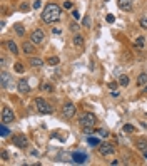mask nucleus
Returning <instances> with one entry per match:
<instances>
[{
  "label": "nucleus",
  "instance_id": "a19ab883",
  "mask_svg": "<svg viewBox=\"0 0 147 166\" xmlns=\"http://www.w3.org/2000/svg\"><path fill=\"white\" fill-rule=\"evenodd\" d=\"M144 158H146V159H147V151H146V153H144Z\"/></svg>",
  "mask_w": 147,
  "mask_h": 166
},
{
  "label": "nucleus",
  "instance_id": "bb28decb",
  "mask_svg": "<svg viewBox=\"0 0 147 166\" xmlns=\"http://www.w3.org/2000/svg\"><path fill=\"white\" fill-rule=\"evenodd\" d=\"M52 89H54V87H52V84H42V91L44 92H52Z\"/></svg>",
  "mask_w": 147,
  "mask_h": 166
},
{
  "label": "nucleus",
  "instance_id": "2eb2a0df",
  "mask_svg": "<svg viewBox=\"0 0 147 166\" xmlns=\"http://www.w3.org/2000/svg\"><path fill=\"white\" fill-rule=\"evenodd\" d=\"M135 146H137V149H140V151H144V153L147 151V141L144 139V138H140V139L135 141Z\"/></svg>",
  "mask_w": 147,
  "mask_h": 166
},
{
  "label": "nucleus",
  "instance_id": "423d86ee",
  "mask_svg": "<svg viewBox=\"0 0 147 166\" xmlns=\"http://www.w3.org/2000/svg\"><path fill=\"white\" fill-rule=\"evenodd\" d=\"M12 144L20 148V149H24V148L29 146V139L25 138V134H15V136H12Z\"/></svg>",
  "mask_w": 147,
  "mask_h": 166
},
{
  "label": "nucleus",
  "instance_id": "39448f33",
  "mask_svg": "<svg viewBox=\"0 0 147 166\" xmlns=\"http://www.w3.org/2000/svg\"><path fill=\"white\" fill-rule=\"evenodd\" d=\"M0 119H2V123H4V124H10V123H12V121L15 119V114H13L12 107H9V106H4V107H2Z\"/></svg>",
  "mask_w": 147,
  "mask_h": 166
},
{
  "label": "nucleus",
  "instance_id": "4be33fe9",
  "mask_svg": "<svg viewBox=\"0 0 147 166\" xmlns=\"http://www.w3.org/2000/svg\"><path fill=\"white\" fill-rule=\"evenodd\" d=\"M119 84H120L122 87L129 86V76H127V74H122V76L119 77Z\"/></svg>",
  "mask_w": 147,
  "mask_h": 166
},
{
  "label": "nucleus",
  "instance_id": "e433bc0d",
  "mask_svg": "<svg viewBox=\"0 0 147 166\" xmlns=\"http://www.w3.org/2000/svg\"><path fill=\"white\" fill-rule=\"evenodd\" d=\"M70 29H72V30H79V25H77V22H74V24H72Z\"/></svg>",
  "mask_w": 147,
  "mask_h": 166
},
{
  "label": "nucleus",
  "instance_id": "a878e982",
  "mask_svg": "<svg viewBox=\"0 0 147 166\" xmlns=\"http://www.w3.org/2000/svg\"><path fill=\"white\" fill-rule=\"evenodd\" d=\"M87 143H89V144H90V146H99V144H100L97 138H89V139H87Z\"/></svg>",
  "mask_w": 147,
  "mask_h": 166
},
{
  "label": "nucleus",
  "instance_id": "7ed1b4c3",
  "mask_svg": "<svg viewBox=\"0 0 147 166\" xmlns=\"http://www.w3.org/2000/svg\"><path fill=\"white\" fill-rule=\"evenodd\" d=\"M95 123H97V119H95V116L94 114H90V112H87V114H84L82 118L79 119V124L82 126V128H94L95 126Z\"/></svg>",
  "mask_w": 147,
  "mask_h": 166
},
{
  "label": "nucleus",
  "instance_id": "f3484780",
  "mask_svg": "<svg viewBox=\"0 0 147 166\" xmlns=\"http://www.w3.org/2000/svg\"><path fill=\"white\" fill-rule=\"evenodd\" d=\"M13 29H15V34H17L18 37H24V35H25V27L22 25V24H15Z\"/></svg>",
  "mask_w": 147,
  "mask_h": 166
},
{
  "label": "nucleus",
  "instance_id": "72a5a7b5",
  "mask_svg": "<svg viewBox=\"0 0 147 166\" xmlns=\"http://www.w3.org/2000/svg\"><path fill=\"white\" fill-rule=\"evenodd\" d=\"M114 20H115V17H114V15H107V22H109V24H112Z\"/></svg>",
  "mask_w": 147,
  "mask_h": 166
},
{
  "label": "nucleus",
  "instance_id": "9d476101",
  "mask_svg": "<svg viewBox=\"0 0 147 166\" xmlns=\"http://www.w3.org/2000/svg\"><path fill=\"white\" fill-rule=\"evenodd\" d=\"M119 9L124 10V12H130L132 10V0H117Z\"/></svg>",
  "mask_w": 147,
  "mask_h": 166
},
{
  "label": "nucleus",
  "instance_id": "f8f14e48",
  "mask_svg": "<svg viewBox=\"0 0 147 166\" xmlns=\"http://www.w3.org/2000/svg\"><path fill=\"white\" fill-rule=\"evenodd\" d=\"M5 47H7L13 55H18V47H17V44L13 42V40H7V42H5Z\"/></svg>",
  "mask_w": 147,
  "mask_h": 166
},
{
  "label": "nucleus",
  "instance_id": "7c9ffc66",
  "mask_svg": "<svg viewBox=\"0 0 147 166\" xmlns=\"http://www.w3.org/2000/svg\"><path fill=\"white\" fill-rule=\"evenodd\" d=\"M40 7H42V2H40V0H35V2H34V9H40Z\"/></svg>",
  "mask_w": 147,
  "mask_h": 166
},
{
  "label": "nucleus",
  "instance_id": "6ab92c4d",
  "mask_svg": "<svg viewBox=\"0 0 147 166\" xmlns=\"http://www.w3.org/2000/svg\"><path fill=\"white\" fill-rule=\"evenodd\" d=\"M9 134H10V131H9V128H7V124H0V136L2 138H9Z\"/></svg>",
  "mask_w": 147,
  "mask_h": 166
},
{
  "label": "nucleus",
  "instance_id": "dca6fc26",
  "mask_svg": "<svg viewBox=\"0 0 147 166\" xmlns=\"http://www.w3.org/2000/svg\"><path fill=\"white\" fill-rule=\"evenodd\" d=\"M29 64L32 66V67H42V66H44V60L40 59V57H32V59L29 60Z\"/></svg>",
  "mask_w": 147,
  "mask_h": 166
},
{
  "label": "nucleus",
  "instance_id": "c9c22d12",
  "mask_svg": "<svg viewBox=\"0 0 147 166\" xmlns=\"http://www.w3.org/2000/svg\"><path fill=\"white\" fill-rule=\"evenodd\" d=\"M20 10H25V12H27V10H29V5H27V4H22V5H20Z\"/></svg>",
  "mask_w": 147,
  "mask_h": 166
},
{
  "label": "nucleus",
  "instance_id": "20e7f679",
  "mask_svg": "<svg viewBox=\"0 0 147 166\" xmlns=\"http://www.w3.org/2000/svg\"><path fill=\"white\" fill-rule=\"evenodd\" d=\"M30 42H34L35 45H40V44L45 42V32L42 29H35L32 30V34H30Z\"/></svg>",
  "mask_w": 147,
  "mask_h": 166
},
{
  "label": "nucleus",
  "instance_id": "ea45409f",
  "mask_svg": "<svg viewBox=\"0 0 147 166\" xmlns=\"http://www.w3.org/2000/svg\"><path fill=\"white\" fill-rule=\"evenodd\" d=\"M110 165H112V166H115V165H120V161H119V159H114V161H110Z\"/></svg>",
  "mask_w": 147,
  "mask_h": 166
},
{
  "label": "nucleus",
  "instance_id": "cd10ccee",
  "mask_svg": "<svg viewBox=\"0 0 147 166\" xmlns=\"http://www.w3.org/2000/svg\"><path fill=\"white\" fill-rule=\"evenodd\" d=\"M139 25L142 27L144 30H147V17H142L140 20H139Z\"/></svg>",
  "mask_w": 147,
  "mask_h": 166
},
{
  "label": "nucleus",
  "instance_id": "b1692460",
  "mask_svg": "<svg viewBox=\"0 0 147 166\" xmlns=\"http://www.w3.org/2000/svg\"><path fill=\"white\" fill-rule=\"evenodd\" d=\"M15 72H18V74H24V71H25V67H24V64L22 62H15Z\"/></svg>",
  "mask_w": 147,
  "mask_h": 166
},
{
  "label": "nucleus",
  "instance_id": "0eeeda50",
  "mask_svg": "<svg viewBox=\"0 0 147 166\" xmlns=\"http://www.w3.org/2000/svg\"><path fill=\"white\" fill-rule=\"evenodd\" d=\"M97 148H99V153H100V156H109V154H114V153H115V146L110 144V143H100Z\"/></svg>",
  "mask_w": 147,
  "mask_h": 166
},
{
  "label": "nucleus",
  "instance_id": "ddd939ff",
  "mask_svg": "<svg viewBox=\"0 0 147 166\" xmlns=\"http://www.w3.org/2000/svg\"><path fill=\"white\" fill-rule=\"evenodd\" d=\"M72 158H74V163H80V165H84V163L87 161V156H85L84 153H74Z\"/></svg>",
  "mask_w": 147,
  "mask_h": 166
},
{
  "label": "nucleus",
  "instance_id": "5701e85b",
  "mask_svg": "<svg viewBox=\"0 0 147 166\" xmlns=\"http://www.w3.org/2000/svg\"><path fill=\"white\" fill-rule=\"evenodd\" d=\"M59 62H60V59L59 57H55V55L54 57H49V60H47V64L49 66H59Z\"/></svg>",
  "mask_w": 147,
  "mask_h": 166
},
{
  "label": "nucleus",
  "instance_id": "412c9836",
  "mask_svg": "<svg viewBox=\"0 0 147 166\" xmlns=\"http://www.w3.org/2000/svg\"><path fill=\"white\" fill-rule=\"evenodd\" d=\"M74 45H77V47H84V37L82 35H74Z\"/></svg>",
  "mask_w": 147,
  "mask_h": 166
},
{
  "label": "nucleus",
  "instance_id": "c756f323",
  "mask_svg": "<svg viewBox=\"0 0 147 166\" xmlns=\"http://www.w3.org/2000/svg\"><path fill=\"white\" fill-rule=\"evenodd\" d=\"M0 154H2V161H7V159H9V153H7L5 149H2V151H0Z\"/></svg>",
  "mask_w": 147,
  "mask_h": 166
},
{
  "label": "nucleus",
  "instance_id": "1a4fd4ad",
  "mask_svg": "<svg viewBox=\"0 0 147 166\" xmlns=\"http://www.w3.org/2000/svg\"><path fill=\"white\" fill-rule=\"evenodd\" d=\"M17 91L20 94H29L30 92V86H29V82H27V79H18Z\"/></svg>",
  "mask_w": 147,
  "mask_h": 166
},
{
  "label": "nucleus",
  "instance_id": "a211bd4d",
  "mask_svg": "<svg viewBox=\"0 0 147 166\" xmlns=\"http://www.w3.org/2000/svg\"><path fill=\"white\" fill-rule=\"evenodd\" d=\"M147 84V72H142V74H139L137 77V86L139 87H142V86Z\"/></svg>",
  "mask_w": 147,
  "mask_h": 166
},
{
  "label": "nucleus",
  "instance_id": "2f4dec72",
  "mask_svg": "<svg viewBox=\"0 0 147 166\" xmlns=\"http://www.w3.org/2000/svg\"><path fill=\"white\" fill-rule=\"evenodd\" d=\"M99 134H100L102 138H107V136H109V133L105 131V129H100V131H99Z\"/></svg>",
  "mask_w": 147,
  "mask_h": 166
},
{
  "label": "nucleus",
  "instance_id": "58836bf2",
  "mask_svg": "<svg viewBox=\"0 0 147 166\" xmlns=\"http://www.w3.org/2000/svg\"><path fill=\"white\" fill-rule=\"evenodd\" d=\"M112 96H114V98H117V96H119V91H117V89H112Z\"/></svg>",
  "mask_w": 147,
  "mask_h": 166
},
{
  "label": "nucleus",
  "instance_id": "393cba45",
  "mask_svg": "<svg viewBox=\"0 0 147 166\" xmlns=\"http://www.w3.org/2000/svg\"><path fill=\"white\" fill-rule=\"evenodd\" d=\"M82 27H85V29L90 27V15H85V17L82 19Z\"/></svg>",
  "mask_w": 147,
  "mask_h": 166
},
{
  "label": "nucleus",
  "instance_id": "4468645a",
  "mask_svg": "<svg viewBox=\"0 0 147 166\" xmlns=\"http://www.w3.org/2000/svg\"><path fill=\"white\" fill-rule=\"evenodd\" d=\"M9 79H10V74L2 71V74H0V86H2L4 89L7 87V84H9Z\"/></svg>",
  "mask_w": 147,
  "mask_h": 166
},
{
  "label": "nucleus",
  "instance_id": "f03ea898",
  "mask_svg": "<svg viewBox=\"0 0 147 166\" xmlns=\"http://www.w3.org/2000/svg\"><path fill=\"white\" fill-rule=\"evenodd\" d=\"M35 107H37V111L40 112V114H50L52 111H54V107H52L44 98L35 99Z\"/></svg>",
  "mask_w": 147,
  "mask_h": 166
},
{
  "label": "nucleus",
  "instance_id": "f257e3e1",
  "mask_svg": "<svg viewBox=\"0 0 147 166\" xmlns=\"http://www.w3.org/2000/svg\"><path fill=\"white\" fill-rule=\"evenodd\" d=\"M60 17H62V9H60L57 4H47L45 9H44L42 12V20L45 22V24H54V22L60 20Z\"/></svg>",
  "mask_w": 147,
  "mask_h": 166
},
{
  "label": "nucleus",
  "instance_id": "c85d7f7f",
  "mask_svg": "<svg viewBox=\"0 0 147 166\" xmlns=\"http://www.w3.org/2000/svg\"><path fill=\"white\" fill-rule=\"evenodd\" d=\"M134 131H135V128L132 124H126V126H124V133H134Z\"/></svg>",
  "mask_w": 147,
  "mask_h": 166
},
{
  "label": "nucleus",
  "instance_id": "6e6552de",
  "mask_svg": "<svg viewBox=\"0 0 147 166\" xmlns=\"http://www.w3.org/2000/svg\"><path fill=\"white\" fill-rule=\"evenodd\" d=\"M62 112H64V116L65 118H74L75 116V104L74 102H70V101H67V102H64V106H62Z\"/></svg>",
  "mask_w": 147,
  "mask_h": 166
},
{
  "label": "nucleus",
  "instance_id": "9b49d317",
  "mask_svg": "<svg viewBox=\"0 0 147 166\" xmlns=\"http://www.w3.org/2000/svg\"><path fill=\"white\" fill-rule=\"evenodd\" d=\"M22 51L25 52V54L32 55V54L35 52V44L30 42V40H29V42H24V44H22Z\"/></svg>",
  "mask_w": 147,
  "mask_h": 166
},
{
  "label": "nucleus",
  "instance_id": "473e14b6",
  "mask_svg": "<svg viewBox=\"0 0 147 166\" xmlns=\"http://www.w3.org/2000/svg\"><path fill=\"white\" fill-rule=\"evenodd\" d=\"M72 15H74V19H77V20L80 19V13L77 12V10H72Z\"/></svg>",
  "mask_w": 147,
  "mask_h": 166
},
{
  "label": "nucleus",
  "instance_id": "f704fd0d",
  "mask_svg": "<svg viewBox=\"0 0 147 166\" xmlns=\"http://www.w3.org/2000/svg\"><path fill=\"white\" fill-rule=\"evenodd\" d=\"M64 9H72V2H65V4H64Z\"/></svg>",
  "mask_w": 147,
  "mask_h": 166
},
{
  "label": "nucleus",
  "instance_id": "4c0bfd02",
  "mask_svg": "<svg viewBox=\"0 0 147 166\" xmlns=\"http://www.w3.org/2000/svg\"><path fill=\"white\" fill-rule=\"evenodd\" d=\"M0 64H2V67L5 66V55H2V57H0Z\"/></svg>",
  "mask_w": 147,
  "mask_h": 166
},
{
  "label": "nucleus",
  "instance_id": "aec40b11",
  "mask_svg": "<svg viewBox=\"0 0 147 166\" xmlns=\"http://www.w3.org/2000/svg\"><path fill=\"white\" fill-rule=\"evenodd\" d=\"M144 45H146V37L139 35V37L135 39V47H137V49H144Z\"/></svg>",
  "mask_w": 147,
  "mask_h": 166
}]
</instances>
